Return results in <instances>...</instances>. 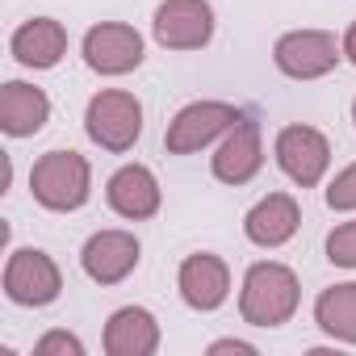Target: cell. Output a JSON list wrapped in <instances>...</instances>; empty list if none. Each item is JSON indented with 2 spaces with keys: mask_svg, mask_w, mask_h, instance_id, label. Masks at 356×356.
I'll return each mask as SVG.
<instances>
[{
  "mask_svg": "<svg viewBox=\"0 0 356 356\" xmlns=\"http://www.w3.org/2000/svg\"><path fill=\"white\" fill-rule=\"evenodd\" d=\"M298 302H302V285H298L293 268L273 264V260L248 268L243 293H239L243 323H252V327H281V323L293 318Z\"/></svg>",
  "mask_w": 356,
  "mask_h": 356,
  "instance_id": "obj_1",
  "label": "cell"
},
{
  "mask_svg": "<svg viewBox=\"0 0 356 356\" xmlns=\"http://www.w3.org/2000/svg\"><path fill=\"white\" fill-rule=\"evenodd\" d=\"M88 189H92V172H88V159L80 151H51L30 172L34 202L47 206V210H55V214L80 210L88 202Z\"/></svg>",
  "mask_w": 356,
  "mask_h": 356,
  "instance_id": "obj_2",
  "label": "cell"
},
{
  "mask_svg": "<svg viewBox=\"0 0 356 356\" xmlns=\"http://www.w3.org/2000/svg\"><path fill=\"white\" fill-rule=\"evenodd\" d=\"M84 130L97 147L105 151H130L143 134V105L134 92L122 88H105L88 101L84 109Z\"/></svg>",
  "mask_w": 356,
  "mask_h": 356,
  "instance_id": "obj_3",
  "label": "cell"
},
{
  "mask_svg": "<svg viewBox=\"0 0 356 356\" xmlns=\"http://www.w3.org/2000/svg\"><path fill=\"white\" fill-rule=\"evenodd\" d=\"M239 118L243 113L235 105H227V101H193L168 122L163 147H168V155H193V151L210 147L218 134H227Z\"/></svg>",
  "mask_w": 356,
  "mask_h": 356,
  "instance_id": "obj_4",
  "label": "cell"
},
{
  "mask_svg": "<svg viewBox=\"0 0 356 356\" xmlns=\"http://www.w3.org/2000/svg\"><path fill=\"white\" fill-rule=\"evenodd\" d=\"M63 289L59 264L38 248H17L5 264V293L17 306H51Z\"/></svg>",
  "mask_w": 356,
  "mask_h": 356,
  "instance_id": "obj_5",
  "label": "cell"
},
{
  "mask_svg": "<svg viewBox=\"0 0 356 356\" xmlns=\"http://www.w3.org/2000/svg\"><path fill=\"white\" fill-rule=\"evenodd\" d=\"M151 30L163 51H197L214 38V9L210 0H163Z\"/></svg>",
  "mask_w": 356,
  "mask_h": 356,
  "instance_id": "obj_6",
  "label": "cell"
},
{
  "mask_svg": "<svg viewBox=\"0 0 356 356\" xmlns=\"http://www.w3.org/2000/svg\"><path fill=\"white\" fill-rule=\"evenodd\" d=\"M84 63L97 76H126L143 63V38L134 26L101 22L84 34Z\"/></svg>",
  "mask_w": 356,
  "mask_h": 356,
  "instance_id": "obj_7",
  "label": "cell"
},
{
  "mask_svg": "<svg viewBox=\"0 0 356 356\" xmlns=\"http://www.w3.org/2000/svg\"><path fill=\"white\" fill-rule=\"evenodd\" d=\"M277 163L293 185L310 189L323 181V172L331 163V143L314 126H285L277 134Z\"/></svg>",
  "mask_w": 356,
  "mask_h": 356,
  "instance_id": "obj_8",
  "label": "cell"
},
{
  "mask_svg": "<svg viewBox=\"0 0 356 356\" xmlns=\"http://www.w3.org/2000/svg\"><path fill=\"white\" fill-rule=\"evenodd\" d=\"M273 59H277V67H281L285 76H293V80H318V76L335 72L339 47H335V38L323 34V30H293V34L277 38Z\"/></svg>",
  "mask_w": 356,
  "mask_h": 356,
  "instance_id": "obj_9",
  "label": "cell"
},
{
  "mask_svg": "<svg viewBox=\"0 0 356 356\" xmlns=\"http://www.w3.org/2000/svg\"><path fill=\"white\" fill-rule=\"evenodd\" d=\"M80 264L97 285H118L138 268V239L130 231H97L80 252Z\"/></svg>",
  "mask_w": 356,
  "mask_h": 356,
  "instance_id": "obj_10",
  "label": "cell"
},
{
  "mask_svg": "<svg viewBox=\"0 0 356 356\" xmlns=\"http://www.w3.org/2000/svg\"><path fill=\"white\" fill-rule=\"evenodd\" d=\"M260 163H264L260 126H256L252 118H239V122L227 130V138H222V147H218V155H214V176H218L222 185H248L252 176L260 172Z\"/></svg>",
  "mask_w": 356,
  "mask_h": 356,
  "instance_id": "obj_11",
  "label": "cell"
},
{
  "mask_svg": "<svg viewBox=\"0 0 356 356\" xmlns=\"http://www.w3.org/2000/svg\"><path fill=\"white\" fill-rule=\"evenodd\" d=\"M105 197L113 206V214L130 218V222H143L159 210V181L151 176V168L143 163H126L109 176V185H105Z\"/></svg>",
  "mask_w": 356,
  "mask_h": 356,
  "instance_id": "obj_12",
  "label": "cell"
},
{
  "mask_svg": "<svg viewBox=\"0 0 356 356\" xmlns=\"http://www.w3.org/2000/svg\"><path fill=\"white\" fill-rule=\"evenodd\" d=\"M176 285H181V298L193 306V310H218L231 293V268L210 256V252H197L181 264V277H176Z\"/></svg>",
  "mask_w": 356,
  "mask_h": 356,
  "instance_id": "obj_13",
  "label": "cell"
},
{
  "mask_svg": "<svg viewBox=\"0 0 356 356\" xmlns=\"http://www.w3.org/2000/svg\"><path fill=\"white\" fill-rule=\"evenodd\" d=\"M298 222H302V210L289 193H268L264 202H256L243 218V231L256 248H281L298 235Z\"/></svg>",
  "mask_w": 356,
  "mask_h": 356,
  "instance_id": "obj_14",
  "label": "cell"
},
{
  "mask_svg": "<svg viewBox=\"0 0 356 356\" xmlns=\"http://www.w3.org/2000/svg\"><path fill=\"white\" fill-rule=\"evenodd\" d=\"M51 118V101L42 88L34 84H22V80H9L0 88V130L13 134V138H30L47 126Z\"/></svg>",
  "mask_w": 356,
  "mask_h": 356,
  "instance_id": "obj_15",
  "label": "cell"
},
{
  "mask_svg": "<svg viewBox=\"0 0 356 356\" xmlns=\"http://www.w3.org/2000/svg\"><path fill=\"white\" fill-rule=\"evenodd\" d=\"M159 348V323L143 306H122L105 323V352L109 356H151Z\"/></svg>",
  "mask_w": 356,
  "mask_h": 356,
  "instance_id": "obj_16",
  "label": "cell"
},
{
  "mask_svg": "<svg viewBox=\"0 0 356 356\" xmlns=\"http://www.w3.org/2000/svg\"><path fill=\"white\" fill-rule=\"evenodd\" d=\"M13 55H17V63L38 67V72L55 67L67 55V30L59 22H51V17H34L13 34Z\"/></svg>",
  "mask_w": 356,
  "mask_h": 356,
  "instance_id": "obj_17",
  "label": "cell"
},
{
  "mask_svg": "<svg viewBox=\"0 0 356 356\" xmlns=\"http://www.w3.org/2000/svg\"><path fill=\"white\" fill-rule=\"evenodd\" d=\"M314 318L327 335H335L343 343H356V281L323 289L318 302H314Z\"/></svg>",
  "mask_w": 356,
  "mask_h": 356,
  "instance_id": "obj_18",
  "label": "cell"
},
{
  "mask_svg": "<svg viewBox=\"0 0 356 356\" xmlns=\"http://www.w3.org/2000/svg\"><path fill=\"white\" fill-rule=\"evenodd\" d=\"M327 260L339 268H356V222H343L327 235Z\"/></svg>",
  "mask_w": 356,
  "mask_h": 356,
  "instance_id": "obj_19",
  "label": "cell"
},
{
  "mask_svg": "<svg viewBox=\"0 0 356 356\" xmlns=\"http://www.w3.org/2000/svg\"><path fill=\"white\" fill-rule=\"evenodd\" d=\"M327 206H331V210H356V163H348L335 181H331Z\"/></svg>",
  "mask_w": 356,
  "mask_h": 356,
  "instance_id": "obj_20",
  "label": "cell"
},
{
  "mask_svg": "<svg viewBox=\"0 0 356 356\" xmlns=\"http://www.w3.org/2000/svg\"><path fill=\"white\" fill-rule=\"evenodd\" d=\"M34 356H84V343L67 331H51L34 343Z\"/></svg>",
  "mask_w": 356,
  "mask_h": 356,
  "instance_id": "obj_21",
  "label": "cell"
},
{
  "mask_svg": "<svg viewBox=\"0 0 356 356\" xmlns=\"http://www.w3.org/2000/svg\"><path fill=\"white\" fill-rule=\"evenodd\" d=\"M210 352H243V356H252L256 348H252V343H243V339H218Z\"/></svg>",
  "mask_w": 356,
  "mask_h": 356,
  "instance_id": "obj_22",
  "label": "cell"
},
{
  "mask_svg": "<svg viewBox=\"0 0 356 356\" xmlns=\"http://www.w3.org/2000/svg\"><path fill=\"white\" fill-rule=\"evenodd\" d=\"M343 55H348V63H356V22H352L348 34H343Z\"/></svg>",
  "mask_w": 356,
  "mask_h": 356,
  "instance_id": "obj_23",
  "label": "cell"
},
{
  "mask_svg": "<svg viewBox=\"0 0 356 356\" xmlns=\"http://www.w3.org/2000/svg\"><path fill=\"white\" fill-rule=\"evenodd\" d=\"M352 122H356V101H352Z\"/></svg>",
  "mask_w": 356,
  "mask_h": 356,
  "instance_id": "obj_24",
  "label": "cell"
}]
</instances>
